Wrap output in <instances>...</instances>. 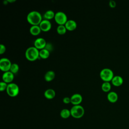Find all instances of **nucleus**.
<instances>
[{"mask_svg":"<svg viewBox=\"0 0 129 129\" xmlns=\"http://www.w3.org/2000/svg\"><path fill=\"white\" fill-rule=\"evenodd\" d=\"M40 29L43 31H49L51 28V24L50 22L46 19L43 20L39 25Z\"/></svg>","mask_w":129,"mask_h":129,"instance_id":"9d476101","label":"nucleus"},{"mask_svg":"<svg viewBox=\"0 0 129 129\" xmlns=\"http://www.w3.org/2000/svg\"><path fill=\"white\" fill-rule=\"evenodd\" d=\"M111 88V86L109 82H104L101 85L102 90L106 92H109Z\"/></svg>","mask_w":129,"mask_h":129,"instance_id":"412c9836","label":"nucleus"},{"mask_svg":"<svg viewBox=\"0 0 129 129\" xmlns=\"http://www.w3.org/2000/svg\"><path fill=\"white\" fill-rule=\"evenodd\" d=\"M108 100L111 103H115L118 100V95L114 91L109 92L107 95Z\"/></svg>","mask_w":129,"mask_h":129,"instance_id":"4468645a","label":"nucleus"},{"mask_svg":"<svg viewBox=\"0 0 129 129\" xmlns=\"http://www.w3.org/2000/svg\"><path fill=\"white\" fill-rule=\"evenodd\" d=\"M63 102L66 104H68L71 102V98H69L68 97H65L63 98Z\"/></svg>","mask_w":129,"mask_h":129,"instance_id":"bb28decb","label":"nucleus"},{"mask_svg":"<svg viewBox=\"0 0 129 129\" xmlns=\"http://www.w3.org/2000/svg\"><path fill=\"white\" fill-rule=\"evenodd\" d=\"M65 27L67 30L69 31H73L77 28V23L73 20H69L65 24Z\"/></svg>","mask_w":129,"mask_h":129,"instance_id":"f8f14e48","label":"nucleus"},{"mask_svg":"<svg viewBox=\"0 0 129 129\" xmlns=\"http://www.w3.org/2000/svg\"><path fill=\"white\" fill-rule=\"evenodd\" d=\"M44 95L46 98L48 99H51L54 97L55 95V91L52 89H47L44 92Z\"/></svg>","mask_w":129,"mask_h":129,"instance_id":"dca6fc26","label":"nucleus"},{"mask_svg":"<svg viewBox=\"0 0 129 129\" xmlns=\"http://www.w3.org/2000/svg\"><path fill=\"white\" fill-rule=\"evenodd\" d=\"M55 14L54 12L52 10H48L46 11L44 14V17L46 20H50L52 19L53 18H54Z\"/></svg>","mask_w":129,"mask_h":129,"instance_id":"aec40b11","label":"nucleus"},{"mask_svg":"<svg viewBox=\"0 0 129 129\" xmlns=\"http://www.w3.org/2000/svg\"><path fill=\"white\" fill-rule=\"evenodd\" d=\"M19 70V67L17 63H12L10 70V71H11L13 74L17 73Z\"/></svg>","mask_w":129,"mask_h":129,"instance_id":"5701e85b","label":"nucleus"},{"mask_svg":"<svg viewBox=\"0 0 129 129\" xmlns=\"http://www.w3.org/2000/svg\"><path fill=\"white\" fill-rule=\"evenodd\" d=\"M6 49V46L4 45L1 44L0 45V54H2L3 53H4L5 52Z\"/></svg>","mask_w":129,"mask_h":129,"instance_id":"393cba45","label":"nucleus"},{"mask_svg":"<svg viewBox=\"0 0 129 129\" xmlns=\"http://www.w3.org/2000/svg\"><path fill=\"white\" fill-rule=\"evenodd\" d=\"M50 54L49 51L46 48H43L39 51V57L45 59L49 57Z\"/></svg>","mask_w":129,"mask_h":129,"instance_id":"6ab92c4d","label":"nucleus"},{"mask_svg":"<svg viewBox=\"0 0 129 129\" xmlns=\"http://www.w3.org/2000/svg\"><path fill=\"white\" fill-rule=\"evenodd\" d=\"M8 2H10V3H13V2H15L16 1L15 0H7Z\"/></svg>","mask_w":129,"mask_h":129,"instance_id":"cd10ccee","label":"nucleus"},{"mask_svg":"<svg viewBox=\"0 0 129 129\" xmlns=\"http://www.w3.org/2000/svg\"><path fill=\"white\" fill-rule=\"evenodd\" d=\"M83 98L82 95L79 93L74 94L71 97V103L74 105H79L82 101Z\"/></svg>","mask_w":129,"mask_h":129,"instance_id":"1a4fd4ad","label":"nucleus"},{"mask_svg":"<svg viewBox=\"0 0 129 129\" xmlns=\"http://www.w3.org/2000/svg\"><path fill=\"white\" fill-rule=\"evenodd\" d=\"M14 78V74L12 73L11 71H7L4 72L2 76V79L3 81L6 83H11V82L13 80Z\"/></svg>","mask_w":129,"mask_h":129,"instance_id":"9b49d317","label":"nucleus"},{"mask_svg":"<svg viewBox=\"0 0 129 129\" xmlns=\"http://www.w3.org/2000/svg\"><path fill=\"white\" fill-rule=\"evenodd\" d=\"M27 20L32 25H38L42 21V16L38 11H33L28 14Z\"/></svg>","mask_w":129,"mask_h":129,"instance_id":"f257e3e1","label":"nucleus"},{"mask_svg":"<svg viewBox=\"0 0 129 129\" xmlns=\"http://www.w3.org/2000/svg\"><path fill=\"white\" fill-rule=\"evenodd\" d=\"M7 94L11 97H15L19 94V88L17 84L11 83L8 85L7 89Z\"/></svg>","mask_w":129,"mask_h":129,"instance_id":"39448f33","label":"nucleus"},{"mask_svg":"<svg viewBox=\"0 0 129 129\" xmlns=\"http://www.w3.org/2000/svg\"><path fill=\"white\" fill-rule=\"evenodd\" d=\"M114 76L113 71L109 68H104L100 72V77L104 82L111 81Z\"/></svg>","mask_w":129,"mask_h":129,"instance_id":"20e7f679","label":"nucleus"},{"mask_svg":"<svg viewBox=\"0 0 129 129\" xmlns=\"http://www.w3.org/2000/svg\"><path fill=\"white\" fill-rule=\"evenodd\" d=\"M109 5L111 8H114L116 6V2L113 0H110L109 2Z\"/></svg>","mask_w":129,"mask_h":129,"instance_id":"a878e982","label":"nucleus"},{"mask_svg":"<svg viewBox=\"0 0 129 129\" xmlns=\"http://www.w3.org/2000/svg\"><path fill=\"white\" fill-rule=\"evenodd\" d=\"M60 116L64 119H67L69 118L71 115V111L67 108L62 109L60 112Z\"/></svg>","mask_w":129,"mask_h":129,"instance_id":"a211bd4d","label":"nucleus"},{"mask_svg":"<svg viewBox=\"0 0 129 129\" xmlns=\"http://www.w3.org/2000/svg\"><path fill=\"white\" fill-rule=\"evenodd\" d=\"M8 85L7 84V83L4 82V81H2L0 83V90L1 91H4L5 90L7 89Z\"/></svg>","mask_w":129,"mask_h":129,"instance_id":"b1692460","label":"nucleus"},{"mask_svg":"<svg viewBox=\"0 0 129 129\" xmlns=\"http://www.w3.org/2000/svg\"><path fill=\"white\" fill-rule=\"evenodd\" d=\"M41 29L39 25H32L30 28V32L33 35H37L41 32Z\"/></svg>","mask_w":129,"mask_h":129,"instance_id":"2eb2a0df","label":"nucleus"},{"mask_svg":"<svg viewBox=\"0 0 129 129\" xmlns=\"http://www.w3.org/2000/svg\"><path fill=\"white\" fill-rule=\"evenodd\" d=\"M71 116L75 118H80L84 114L85 110L83 107L80 105H74L71 109Z\"/></svg>","mask_w":129,"mask_h":129,"instance_id":"7ed1b4c3","label":"nucleus"},{"mask_svg":"<svg viewBox=\"0 0 129 129\" xmlns=\"http://www.w3.org/2000/svg\"><path fill=\"white\" fill-rule=\"evenodd\" d=\"M34 46L38 49H42L45 47L46 45V42L45 40L43 38L39 37L37 38L34 41Z\"/></svg>","mask_w":129,"mask_h":129,"instance_id":"6e6552de","label":"nucleus"},{"mask_svg":"<svg viewBox=\"0 0 129 129\" xmlns=\"http://www.w3.org/2000/svg\"><path fill=\"white\" fill-rule=\"evenodd\" d=\"M123 82V78L120 76H114L111 80L112 84L116 87L121 86Z\"/></svg>","mask_w":129,"mask_h":129,"instance_id":"ddd939ff","label":"nucleus"},{"mask_svg":"<svg viewBox=\"0 0 129 129\" xmlns=\"http://www.w3.org/2000/svg\"><path fill=\"white\" fill-rule=\"evenodd\" d=\"M25 56L30 61H34L39 57V51L35 46H31L27 48Z\"/></svg>","mask_w":129,"mask_h":129,"instance_id":"f03ea898","label":"nucleus"},{"mask_svg":"<svg viewBox=\"0 0 129 129\" xmlns=\"http://www.w3.org/2000/svg\"><path fill=\"white\" fill-rule=\"evenodd\" d=\"M56 30L58 34H59L60 35H62V34H64V33H66L67 29H66L64 25H58L57 26Z\"/></svg>","mask_w":129,"mask_h":129,"instance_id":"4be33fe9","label":"nucleus"},{"mask_svg":"<svg viewBox=\"0 0 129 129\" xmlns=\"http://www.w3.org/2000/svg\"><path fill=\"white\" fill-rule=\"evenodd\" d=\"M12 64L11 61L7 58L3 57L0 59V69L5 72L9 71Z\"/></svg>","mask_w":129,"mask_h":129,"instance_id":"0eeeda50","label":"nucleus"},{"mask_svg":"<svg viewBox=\"0 0 129 129\" xmlns=\"http://www.w3.org/2000/svg\"><path fill=\"white\" fill-rule=\"evenodd\" d=\"M54 20L59 25H65L68 21L66 14L64 12L61 11L56 12L55 14Z\"/></svg>","mask_w":129,"mask_h":129,"instance_id":"423d86ee","label":"nucleus"},{"mask_svg":"<svg viewBox=\"0 0 129 129\" xmlns=\"http://www.w3.org/2000/svg\"><path fill=\"white\" fill-rule=\"evenodd\" d=\"M55 76V73L53 71H48L45 73L44 75V79L46 81L50 82L53 80Z\"/></svg>","mask_w":129,"mask_h":129,"instance_id":"f3484780","label":"nucleus"}]
</instances>
